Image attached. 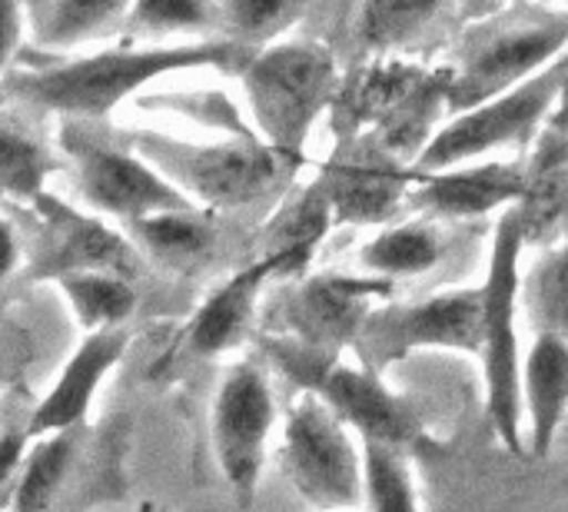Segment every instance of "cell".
<instances>
[{"mask_svg": "<svg viewBox=\"0 0 568 512\" xmlns=\"http://www.w3.org/2000/svg\"><path fill=\"white\" fill-rule=\"evenodd\" d=\"M566 7H568V0H566ZM566 13H568V10H566Z\"/></svg>", "mask_w": 568, "mask_h": 512, "instance_id": "74e56055", "label": "cell"}, {"mask_svg": "<svg viewBox=\"0 0 568 512\" xmlns=\"http://www.w3.org/2000/svg\"><path fill=\"white\" fill-rule=\"evenodd\" d=\"M126 237L136 243V250L170 270H186L193 263H203L216 243V227L206 210L186 207V210H163L140 217L126 223Z\"/></svg>", "mask_w": 568, "mask_h": 512, "instance_id": "44dd1931", "label": "cell"}, {"mask_svg": "<svg viewBox=\"0 0 568 512\" xmlns=\"http://www.w3.org/2000/svg\"><path fill=\"white\" fill-rule=\"evenodd\" d=\"M483 323H486V287L443 290L416 303L376 307L359 333V360L383 373L386 367L423 353L453 350L483 357Z\"/></svg>", "mask_w": 568, "mask_h": 512, "instance_id": "8fae6325", "label": "cell"}, {"mask_svg": "<svg viewBox=\"0 0 568 512\" xmlns=\"http://www.w3.org/2000/svg\"><path fill=\"white\" fill-rule=\"evenodd\" d=\"M283 277L280 257H253L240 273H233L220 290H213L200 310L190 317V323L176 333L170 353L160 360L156 373H166L183 363L216 360L240 347L253 333L256 303L270 280Z\"/></svg>", "mask_w": 568, "mask_h": 512, "instance_id": "2e32d148", "label": "cell"}, {"mask_svg": "<svg viewBox=\"0 0 568 512\" xmlns=\"http://www.w3.org/2000/svg\"><path fill=\"white\" fill-rule=\"evenodd\" d=\"M63 293L67 307L80 330L97 333L106 327H126L130 313L136 310V287L123 273L93 270V273H70L53 280Z\"/></svg>", "mask_w": 568, "mask_h": 512, "instance_id": "603a6c76", "label": "cell"}, {"mask_svg": "<svg viewBox=\"0 0 568 512\" xmlns=\"http://www.w3.org/2000/svg\"><path fill=\"white\" fill-rule=\"evenodd\" d=\"M333 227H336V217H333L329 193L316 180L290 207H283L273 217L270 227H263V233H260V253L256 257H280L283 260V277L293 280V277H300L310 267L320 240Z\"/></svg>", "mask_w": 568, "mask_h": 512, "instance_id": "ffe728a7", "label": "cell"}, {"mask_svg": "<svg viewBox=\"0 0 568 512\" xmlns=\"http://www.w3.org/2000/svg\"><path fill=\"white\" fill-rule=\"evenodd\" d=\"M173 187L196 207L233 210L280 193L303 157H290L263 137H226L220 143H186L153 130L123 133Z\"/></svg>", "mask_w": 568, "mask_h": 512, "instance_id": "3957f363", "label": "cell"}, {"mask_svg": "<svg viewBox=\"0 0 568 512\" xmlns=\"http://www.w3.org/2000/svg\"><path fill=\"white\" fill-rule=\"evenodd\" d=\"M40 47H77L123 30L133 0H23Z\"/></svg>", "mask_w": 568, "mask_h": 512, "instance_id": "7402d4cb", "label": "cell"}, {"mask_svg": "<svg viewBox=\"0 0 568 512\" xmlns=\"http://www.w3.org/2000/svg\"><path fill=\"white\" fill-rule=\"evenodd\" d=\"M523 210L506 207L496 223L493 257L486 273V323H483V377L486 410L499 440L513 450H526V410H523V357H519V307H523Z\"/></svg>", "mask_w": 568, "mask_h": 512, "instance_id": "5b68a950", "label": "cell"}, {"mask_svg": "<svg viewBox=\"0 0 568 512\" xmlns=\"http://www.w3.org/2000/svg\"><path fill=\"white\" fill-rule=\"evenodd\" d=\"M260 350L293 386L316 393L363 443L409 453L426 440L423 413L363 360L346 363L343 353H323L290 337H263Z\"/></svg>", "mask_w": 568, "mask_h": 512, "instance_id": "7a4b0ae2", "label": "cell"}, {"mask_svg": "<svg viewBox=\"0 0 568 512\" xmlns=\"http://www.w3.org/2000/svg\"><path fill=\"white\" fill-rule=\"evenodd\" d=\"M283 470L316 512L366 503V450L353 430L310 390H300L283 426Z\"/></svg>", "mask_w": 568, "mask_h": 512, "instance_id": "9c48e42d", "label": "cell"}, {"mask_svg": "<svg viewBox=\"0 0 568 512\" xmlns=\"http://www.w3.org/2000/svg\"><path fill=\"white\" fill-rule=\"evenodd\" d=\"M419 170L383 150L369 133L339 140V150L326 160L320 183L329 193L336 227H376L389 223L403 203H409Z\"/></svg>", "mask_w": 568, "mask_h": 512, "instance_id": "9a60e30c", "label": "cell"}, {"mask_svg": "<svg viewBox=\"0 0 568 512\" xmlns=\"http://www.w3.org/2000/svg\"><path fill=\"white\" fill-rule=\"evenodd\" d=\"M37 233L27 243V260H23V287H33L40 280H60L70 273H93V270H110L123 273L130 280L140 277V250L126 233L110 230L103 220L87 217L63 200L43 193L40 200L30 203Z\"/></svg>", "mask_w": 568, "mask_h": 512, "instance_id": "7c38bea8", "label": "cell"}, {"mask_svg": "<svg viewBox=\"0 0 568 512\" xmlns=\"http://www.w3.org/2000/svg\"><path fill=\"white\" fill-rule=\"evenodd\" d=\"M136 512H163V510H156L153 503H143V506H140V510H136Z\"/></svg>", "mask_w": 568, "mask_h": 512, "instance_id": "d590c367", "label": "cell"}, {"mask_svg": "<svg viewBox=\"0 0 568 512\" xmlns=\"http://www.w3.org/2000/svg\"><path fill=\"white\" fill-rule=\"evenodd\" d=\"M423 173V170H419ZM532 170L523 160L496 163H463L439 173H423L409 193V203L433 217L469 220L493 213L499 207H516L529 193Z\"/></svg>", "mask_w": 568, "mask_h": 512, "instance_id": "ac0fdd59", "label": "cell"}, {"mask_svg": "<svg viewBox=\"0 0 568 512\" xmlns=\"http://www.w3.org/2000/svg\"><path fill=\"white\" fill-rule=\"evenodd\" d=\"M256 47H246L233 37H206L196 43H150L133 47L120 43L90 57L47 63V67H27V70H7L3 73V93L20 103L23 110H43L60 113L67 120H103L110 110L126 100L130 93H140L146 83L176 73V70H223V73H243V67L253 60Z\"/></svg>", "mask_w": 568, "mask_h": 512, "instance_id": "6da1fadb", "label": "cell"}, {"mask_svg": "<svg viewBox=\"0 0 568 512\" xmlns=\"http://www.w3.org/2000/svg\"><path fill=\"white\" fill-rule=\"evenodd\" d=\"M523 410L529 446L546 456L568 413V340L539 333L523 360Z\"/></svg>", "mask_w": 568, "mask_h": 512, "instance_id": "d6986e66", "label": "cell"}, {"mask_svg": "<svg viewBox=\"0 0 568 512\" xmlns=\"http://www.w3.org/2000/svg\"><path fill=\"white\" fill-rule=\"evenodd\" d=\"M443 250H446L443 233L436 230L433 220H406L373 237L363 247L359 260L369 273L399 280V277H419L433 270L443 260Z\"/></svg>", "mask_w": 568, "mask_h": 512, "instance_id": "cb8c5ba5", "label": "cell"}, {"mask_svg": "<svg viewBox=\"0 0 568 512\" xmlns=\"http://www.w3.org/2000/svg\"><path fill=\"white\" fill-rule=\"evenodd\" d=\"M143 107H160V110H176L183 117H193L203 127H220L230 137H260L256 130H250L240 117V110L233 107L230 97L223 93H156L153 100H143Z\"/></svg>", "mask_w": 568, "mask_h": 512, "instance_id": "4dcf8cb0", "label": "cell"}, {"mask_svg": "<svg viewBox=\"0 0 568 512\" xmlns=\"http://www.w3.org/2000/svg\"><path fill=\"white\" fill-rule=\"evenodd\" d=\"M27 7L23 0H0V63H3V73L13 70V60L23 47V37H27Z\"/></svg>", "mask_w": 568, "mask_h": 512, "instance_id": "1f68e13d", "label": "cell"}, {"mask_svg": "<svg viewBox=\"0 0 568 512\" xmlns=\"http://www.w3.org/2000/svg\"><path fill=\"white\" fill-rule=\"evenodd\" d=\"M313 0H220L226 17V37L246 47H266L286 27H293Z\"/></svg>", "mask_w": 568, "mask_h": 512, "instance_id": "f1b7e54d", "label": "cell"}, {"mask_svg": "<svg viewBox=\"0 0 568 512\" xmlns=\"http://www.w3.org/2000/svg\"><path fill=\"white\" fill-rule=\"evenodd\" d=\"M366 450V506L369 512H419L406 453L363 443Z\"/></svg>", "mask_w": 568, "mask_h": 512, "instance_id": "f546056e", "label": "cell"}, {"mask_svg": "<svg viewBox=\"0 0 568 512\" xmlns=\"http://www.w3.org/2000/svg\"><path fill=\"white\" fill-rule=\"evenodd\" d=\"M133 333L130 327H106L97 333H87L83 343L73 350V357L63 363L53 386L43 393V400L27 413L23 433L27 440H40L50 433H63L73 426H83L93 406V396L103 383V377L123 360L130 350Z\"/></svg>", "mask_w": 568, "mask_h": 512, "instance_id": "e0dca14e", "label": "cell"}, {"mask_svg": "<svg viewBox=\"0 0 568 512\" xmlns=\"http://www.w3.org/2000/svg\"><path fill=\"white\" fill-rule=\"evenodd\" d=\"M123 33L130 40H153L170 33L226 37V17L220 0H133Z\"/></svg>", "mask_w": 568, "mask_h": 512, "instance_id": "4316f807", "label": "cell"}, {"mask_svg": "<svg viewBox=\"0 0 568 512\" xmlns=\"http://www.w3.org/2000/svg\"><path fill=\"white\" fill-rule=\"evenodd\" d=\"M359 3H363V0H336V17H339V20H349V17H356Z\"/></svg>", "mask_w": 568, "mask_h": 512, "instance_id": "e575fe53", "label": "cell"}, {"mask_svg": "<svg viewBox=\"0 0 568 512\" xmlns=\"http://www.w3.org/2000/svg\"><path fill=\"white\" fill-rule=\"evenodd\" d=\"M446 7V0H363L356 10V40L366 53L383 57L413 43Z\"/></svg>", "mask_w": 568, "mask_h": 512, "instance_id": "d4e9b609", "label": "cell"}, {"mask_svg": "<svg viewBox=\"0 0 568 512\" xmlns=\"http://www.w3.org/2000/svg\"><path fill=\"white\" fill-rule=\"evenodd\" d=\"M53 170H60V160L47 150V143L7 113L0 137V183L7 203L30 207L33 200H40L47 193L43 183Z\"/></svg>", "mask_w": 568, "mask_h": 512, "instance_id": "484cf974", "label": "cell"}, {"mask_svg": "<svg viewBox=\"0 0 568 512\" xmlns=\"http://www.w3.org/2000/svg\"><path fill=\"white\" fill-rule=\"evenodd\" d=\"M273 423H276V403L266 370L256 360L233 363L220 380L210 433H213L216 466L243 510L253 506Z\"/></svg>", "mask_w": 568, "mask_h": 512, "instance_id": "4fadbf2b", "label": "cell"}, {"mask_svg": "<svg viewBox=\"0 0 568 512\" xmlns=\"http://www.w3.org/2000/svg\"><path fill=\"white\" fill-rule=\"evenodd\" d=\"M568 87V53H562L556 63H549L542 73L532 80L466 110L449 117L423 157L416 160V170L423 173H439L453 170L463 163H476L486 153L506 150V147H529L539 127L556 113L562 93Z\"/></svg>", "mask_w": 568, "mask_h": 512, "instance_id": "ba28073f", "label": "cell"}, {"mask_svg": "<svg viewBox=\"0 0 568 512\" xmlns=\"http://www.w3.org/2000/svg\"><path fill=\"white\" fill-rule=\"evenodd\" d=\"M552 137H568V87L566 93H562V100H559V107H556V113H552Z\"/></svg>", "mask_w": 568, "mask_h": 512, "instance_id": "836d02e7", "label": "cell"}, {"mask_svg": "<svg viewBox=\"0 0 568 512\" xmlns=\"http://www.w3.org/2000/svg\"><path fill=\"white\" fill-rule=\"evenodd\" d=\"M113 426L100 436L83 423L33 440L13 490L3 496V510L83 512L106 500H123V426Z\"/></svg>", "mask_w": 568, "mask_h": 512, "instance_id": "8992f818", "label": "cell"}, {"mask_svg": "<svg viewBox=\"0 0 568 512\" xmlns=\"http://www.w3.org/2000/svg\"><path fill=\"white\" fill-rule=\"evenodd\" d=\"M20 260H27V243H20L17 227H13L10 220H3V283H7V287L13 283Z\"/></svg>", "mask_w": 568, "mask_h": 512, "instance_id": "d6a6232c", "label": "cell"}, {"mask_svg": "<svg viewBox=\"0 0 568 512\" xmlns=\"http://www.w3.org/2000/svg\"><path fill=\"white\" fill-rule=\"evenodd\" d=\"M568 53V13L519 7L489 23H479L453 67L449 117L466 113L542 73Z\"/></svg>", "mask_w": 568, "mask_h": 512, "instance_id": "52a82bcc", "label": "cell"}, {"mask_svg": "<svg viewBox=\"0 0 568 512\" xmlns=\"http://www.w3.org/2000/svg\"><path fill=\"white\" fill-rule=\"evenodd\" d=\"M396 293V280L386 277H346L320 273L296 280L276 303V320L283 323L280 337H290L303 347L323 353H343L359 343V333L379 300Z\"/></svg>", "mask_w": 568, "mask_h": 512, "instance_id": "5bb4252c", "label": "cell"}, {"mask_svg": "<svg viewBox=\"0 0 568 512\" xmlns=\"http://www.w3.org/2000/svg\"><path fill=\"white\" fill-rule=\"evenodd\" d=\"M60 150L70 160L77 193L106 217L133 223L163 210L196 207L180 187H173L143 153L123 143L103 140L83 120H67L60 127Z\"/></svg>", "mask_w": 568, "mask_h": 512, "instance_id": "30bf717a", "label": "cell"}, {"mask_svg": "<svg viewBox=\"0 0 568 512\" xmlns=\"http://www.w3.org/2000/svg\"><path fill=\"white\" fill-rule=\"evenodd\" d=\"M562 227H566V233H568V210H566V220H562Z\"/></svg>", "mask_w": 568, "mask_h": 512, "instance_id": "8d00e7d4", "label": "cell"}, {"mask_svg": "<svg viewBox=\"0 0 568 512\" xmlns=\"http://www.w3.org/2000/svg\"><path fill=\"white\" fill-rule=\"evenodd\" d=\"M523 310L536 337L568 340V240L546 250L523 277Z\"/></svg>", "mask_w": 568, "mask_h": 512, "instance_id": "83f0119b", "label": "cell"}, {"mask_svg": "<svg viewBox=\"0 0 568 512\" xmlns=\"http://www.w3.org/2000/svg\"><path fill=\"white\" fill-rule=\"evenodd\" d=\"M240 80L256 133L290 157H303L313 123L339 97L336 53L316 40L260 47Z\"/></svg>", "mask_w": 568, "mask_h": 512, "instance_id": "277c9868", "label": "cell"}]
</instances>
